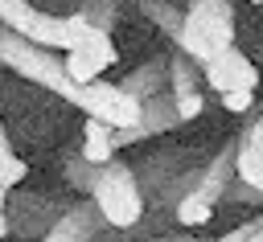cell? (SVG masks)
Returning <instances> with one entry per match:
<instances>
[{
    "mask_svg": "<svg viewBox=\"0 0 263 242\" xmlns=\"http://www.w3.org/2000/svg\"><path fill=\"white\" fill-rule=\"evenodd\" d=\"M234 29H238L234 25V0H185L181 33L173 45L205 66L214 53L234 45Z\"/></svg>",
    "mask_w": 263,
    "mask_h": 242,
    "instance_id": "1",
    "label": "cell"
},
{
    "mask_svg": "<svg viewBox=\"0 0 263 242\" xmlns=\"http://www.w3.org/2000/svg\"><path fill=\"white\" fill-rule=\"evenodd\" d=\"M90 197L99 201V209H103V217H107L111 230H132V226H140V217H144V197H148V193H144V185H140V172H136L127 160L111 156V160L99 168Z\"/></svg>",
    "mask_w": 263,
    "mask_h": 242,
    "instance_id": "2",
    "label": "cell"
},
{
    "mask_svg": "<svg viewBox=\"0 0 263 242\" xmlns=\"http://www.w3.org/2000/svg\"><path fill=\"white\" fill-rule=\"evenodd\" d=\"M115 57H119V49L111 41V29L86 25L78 33V41L66 49V70L74 74V82H95L115 66Z\"/></svg>",
    "mask_w": 263,
    "mask_h": 242,
    "instance_id": "3",
    "label": "cell"
},
{
    "mask_svg": "<svg viewBox=\"0 0 263 242\" xmlns=\"http://www.w3.org/2000/svg\"><path fill=\"white\" fill-rule=\"evenodd\" d=\"M201 86H205L201 62L173 45V53H168V94L177 98V107H181V119H185V123H189V119H197V115L205 111V90H201Z\"/></svg>",
    "mask_w": 263,
    "mask_h": 242,
    "instance_id": "4",
    "label": "cell"
},
{
    "mask_svg": "<svg viewBox=\"0 0 263 242\" xmlns=\"http://www.w3.org/2000/svg\"><path fill=\"white\" fill-rule=\"evenodd\" d=\"M201 74H205V86L214 90V94H226V90H255L259 86V66L238 49V45H226L222 53H214L205 66H201Z\"/></svg>",
    "mask_w": 263,
    "mask_h": 242,
    "instance_id": "5",
    "label": "cell"
},
{
    "mask_svg": "<svg viewBox=\"0 0 263 242\" xmlns=\"http://www.w3.org/2000/svg\"><path fill=\"white\" fill-rule=\"evenodd\" d=\"M103 230H111V226H107L99 201L86 193L82 201H70L58 213V221L45 230V242H86V238H99Z\"/></svg>",
    "mask_w": 263,
    "mask_h": 242,
    "instance_id": "6",
    "label": "cell"
},
{
    "mask_svg": "<svg viewBox=\"0 0 263 242\" xmlns=\"http://www.w3.org/2000/svg\"><path fill=\"white\" fill-rule=\"evenodd\" d=\"M123 90H132L136 98H152V94H160V90H168V53H160V57H148L144 66H136L132 74H123V82H119Z\"/></svg>",
    "mask_w": 263,
    "mask_h": 242,
    "instance_id": "7",
    "label": "cell"
},
{
    "mask_svg": "<svg viewBox=\"0 0 263 242\" xmlns=\"http://www.w3.org/2000/svg\"><path fill=\"white\" fill-rule=\"evenodd\" d=\"M115 152H119V144H115V127L103 123V119H95V115H86V127H82V156L95 160V164H107Z\"/></svg>",
    "mask_w": 263,
    "mask_h": 242,
    "instance_id": "8",
    "label": "cell"
},
{
    "mask_svg": "<svg viewBox=\"0 0 263 242\" xmlns=\"http://www.w3.org/2000/svg\"><path fill=\"white\" fill-rule=\"evenodd\" d=\"M25 176H29V164L12 152V139H8V131H4V119H0V189L12 193Z\"/></svg>",
    "mask_w": 263,
    "mask_h": 242,
    "instance_id": "9",
    "label": "cell"
},
{
    "mask_svg": "<svg viewBox=\"0 0 263 242\" xmlns=\"http://www.w3.org/2000/svg\"><path fill=\"white\" fill-rule=\"evenodd\" d=\"M140 12L160 29V33H168V41H177V33H181V16H185V8H173L168 0H140Z\"/></svg>",
    "mask_w": 263,
    "mask_h": 242,
    "instance_id": "10",
    "label": "cell"
},
{
    "mask_svg": "<svg viewBox=\"0 0 263 242\" xmlns=\"http://www.w3.org/2000/svg\"><path fill=\"white\" fill-rule=\"evenodd\" d=\"M238 180L263 193V148L251 144L247 135H238Z\"/></svg>",
    "mask_w": 263,
    "mask_h": 242,
    "instance_id": "11",
    "label": "cell"
},
{
    "mask_svg": "<svg viewBox=\"0 0 263 242\" xmlns=\"http://www.w3.org/2000/svg\"><path fill=\"white\" fill-rule=\"evenodd\" d=\"M99 168H103V164H95V160H86V156L78 152V156H70V160H66V180H70L78 193H90V189H95Z\"/></svg>",
    "mask_w": 263,
    "mask_h": 242,
    "instance_id": "12",
    "label": "cell"
},
{
    "mask_svg": "<svg viewBox=\"0 0 263 242\" xmlns=\"http://www.w3.org/2000/svg\"><path fill=\"white\" fill-rule=\"evenodd\" d=\"M78 12H82L90 25H99V29H115V21H119V4H115V0H82Z\"/></svg>",
    "mask_w": 263,
    "mask_h": 242,
    "instance_id": "13",
    "label": "cell"
},
{
    "mask_svg": "<svg viewBox=\"0 0 263 242\" xmlns=\"http://www.w3.org/2000/svg\"><path fill=\"white\" fill-rule=\"evenodd\" d=\"M222 98V111H230V115H247L251 107H255V90H226V94H218Z\"/></svg>",
    "mask_w": 263,
    "mask_h": 242,
    "instance_id": "14",
    "label": "cell"
},
{
    "mask_svg": "<svg viewBox=\"0 0 263 242\" xmlns=\"http://www.w3.org/2000/svg\"><path fill=\"white\" fill-rule=\"evenodd\" d=\"M222 238L226 242H263V213L251 217V221H242V226H234V230H226Z\"/></svg>",
    "mask_w": 263,
    "mask_h": 242,
    "instance_id": "15",
    "label": "cell"
},
{
    "mask_svg": "<svg viewBox=\"0 0 263 242\" xmlns=\"http://www.w3.org/2000/svg\"><path fill=\"white\" fill-rule=\"evenodd\" d=\"M242 135H247L251 144H259V148H263V115H259V119H255V123H251V127H247Z\"/></svg>",
    "mask_w": 263,
    "mask_h": 242,
    "instance_id": "16",
    "label": "cell"
},
{
    "mask_svg": "<svg viewBox=\"0 0 263 242\" xmlns=\"http://www.w3.org/2000/svg\"><path fill=\"white\" fill-rule=\"evenodd\" d=\"M8 234H12V221H8V209L0 205V238H8Z\"/></svg>",
    "mask_w": 263,
    "mask_h": 242,
    "instance_id": "17",
    "label": "cell"
},
{
    "mask_svg": "<svg viewBox=\"0 0 263 242\" xmlns=\"http://www.w3.org/2000/svg\"><path fill=\"white\" fill-rule=\"evenodd\" d=\"M4 201H8V193H4V189H0V205H4Z\"/></svg>",
    "mask_w": 263,
    "mask_h": 242,
    "instance_id": "18",
    "label": "cell"
},
{
    "mask_svg": "<svg viewBox=\"0 0 263 242\" xmlns=\"http://www.w3.org/2000/svg\"><path fill=\"white\" fill-rule=\"evenodd\" d=\"M251 4H263V0H251Z\"/></svg>",
    "mask_w": 263,
    "mask_h": 242,
    "instance_id": "19",
    "label": "cell"
}]
</instances>
